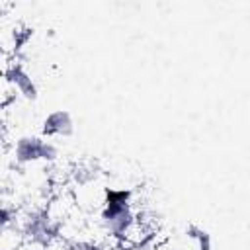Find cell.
Segmentation results:
<instances>
[{
	"mask_svg": "<svg viewBox=\"0 0 250 250\" xmlns=\"http://www.w3.org/2000/svg\"><path fill=\"white\" fill-rule=\"evenodd\" d=\"M70 129H72V121H70L68 113H64V111H57L45 121V133L51 137H55V135L64 137L70 133Z\"/></svg>",
	"mask_w": 250,
	"mask_h": 250,
	"instance_id": "6da1fadb",
	"label": "cell"
}]
</instances>
